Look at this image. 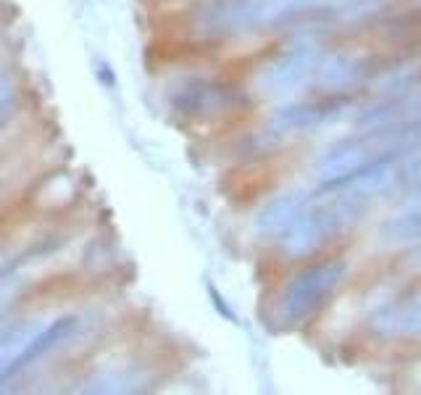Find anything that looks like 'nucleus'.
I'll return each mask as SVG.
<instances>
[{
  "mask_svg": "<svg viewBox=\"0 0 421 395\" xmlns=\"http://www.w3.org/2000/svg\"><path fill=\"white\" fill-rule=\"evenodd\" d=\"M345 277V261H327L318 267L303 272L287 284L282 295V319L290 324H298L311 314H316L327 298L335 292L340 279Z\"/></svg>",
  "mask_w": 421,
  "mask_h": 395,
  "instance_id": "obj_2",
  "label": "nucleus"
},
{
  "mask_svg": "<svg viewBox=\"0 0 421 395\" xmlns=\"http://www.w3.org/2000/svg\"><path fill=\"white\" fill-rule=\"evenodd\" d=\"M377 327L387 332H421V301L408 309H387L374 317Z\"/></svg>",
  "mask_w": 421,
  "mask_h": 395,
  "instance_id": "obj_11",
  "label": "nucleus"
},
{
  "mask_svg": "<svg viewBox=\"0 0 421 395\" xmlns=\"http://www.w3.org/2000/svg\"><path fill=\"white\" fill-rule=\"evenodd\" d=\"M14 106H16V87L6 71H0V129L14 116Z\"/></svg>",
  "mask_w": 421,
  "mask_h": 395,
  "instance_id": "obj_13",
  "label": "nucleus"
},
{
  "mask_svg": "<svg viewBox=\"0 0 421 395\" xmlns=\"http://www.w3.org/2000/svg\"><path fill=\"white\" fill-rule=\"evenodd\" d=\"M419 79H421V77H419Z\"/></svg>",
  "mask_w": 421,
  "mask_h": 395,
  "instance_id": "obj_14",
  "label": "nucleus"
},
{
  "mask_svg": "<svg viewBox=\"0 0 421 395\" xmlns=\"http://www.w3.org/2000/svg\"><path fill=\"white\" fill-rule=\"evenodd\" d=\"M313 69H316V48L311 43H301L284 53L274 66H269L266 74L261 77V85L266 93H284L301 85Z\"/></svg>",
  "mask_w": 421,
  "mask_h": 395,
  "instance_id": "obj_6",
  "label": "nucleus"
},
{
  "mask_svg": "<svg viewBox=\"0 0 421 395\" xmlns=\"http://www.w3.org/2000/svg\"><path fill=\"white\" fill-rule=\"evenodd\" d=\"M382 150L379 145L374 143L371 135H361V138H348V140H340L335 145L324 150V155L316 161V172L318 177L324 180L321 188L329 190L340 185L343 180L353 177L355 172H361L363 166H369L374 163L377 158H382Z\"/></svg>",
  "mask_w": 421,
  "mask_h": 395,
  "instance_id": "obj_4",
  "label": "nucleus"
},
{
  "mask_svg": "<svg viewBox=\"0 0 421 395\" xmlns=\"http://www.w3.org/2000/svg\"><path fill=\"white\" fill-rule=\"evenodd\" d=\"M371 61L355 58L348 53H335L318 63V77L329 87H348L369 74Z\"/></svg>",
  "mask_w": 421,
  "mask_h": 395,
  "instance_id": "obj_10",
  "label": "nucleus"
},
{
  "mask_svg": "<svg viewBox=\"0 0 421 395\" xmlns=\"http://www.w3.org/2000/svg\"><path fill=\"white\" fill-rule=\"evenodd\" d=\"M77 327H79L77 317H61V319H56V322H51L43 332H37V335L24 345V351L16 353V356L0 369V385H6L11 377H16L19 371L29 369L35 361H40L51 351H56L61 343H66V340L77 332Z\"/></svg>",
  "mask_w": 421,
  "mask_h": 395,
  "instance_id": "obj_5",
  "label": "nucleus"
},
{
  "mask_svg": "<svg viewBox=\"0 0 421 395\" xmlns=\"http://www.w3.org/2000/svg\"><path fill=\"white\" fill-rule=\"evenodd\" d=\"M382 235H385L387 242H411L421 237V208L416 211H408V214H400L395 219L382 227Z\"/></svg>",
  "mask_w": 421,
  "mask_h": 395,
  "instance_id": "obj_12",
  "label": "nucleus"
},
{
  "mask_svg": "<svg viewBox=\"0 0 421 395\" xmlns=\"http://www.w3.org/2000/svg\"><path fill=\"white\" fill-rule=\"evenodd\" d=\"M348 98H324V101H313V103H301V106H290L282 111L274 113V124L282 129H308L316 127L321 121L335 119L337 113L343 111Z\"/></svg>",
  "mask_w": 421,
  "mask_h": 395,
  "instance_id": "obj_7",
  "label": "nucleus"
},
{
  "mask_svg": "<svg viewBox=\"0 0 421 395\" xmlns=\"http://www.w3.org/2000/svg\"><path fill=\"white\" fill-rule=\"evenodd\" d=\"M172 103L182 113H208L216 111V108H224L229 103V95L224 93L222 87L208 85V82H192L174 95Z\"/></svg>",
  "mask_w": 421,
  "mask_h": 395,
  "instance_id": "obj_9",
  "label": "nucleus"
},
{
  "mask_svg": "<svg viewBox=\"0 0 421 395\" xmlns=\"http://www.w3.org/2000/svg\"><path fill=\"white\" fill-rule=\"evenodd\" d=\"M316 0H214L203 9L206 26H253L269 24Z\"/></svg>",
  "mask_w": 421,
  "mask_h": 395,
  "instance_id": "obj_3",
  "label": "nucleus"
},
{
  "mask_svg": "<svg viewBox=\"0 0 421 395\" xmlns=\"http://www.w3.org/2000/svg\"><path fill=\"white\" fill-rule=\"evenodd\" d=\"M311 200L308 193L303 190H295V193H287V195H279L274 200H269L266 206L258 211L256 216V230L264 235H276L287 230L290 224L303 214L306 203Z\"/></svg>",
  "mask_w": 421,
  "mask_h": 395,
  "instance_id": "obj_8",
  "label": "nucleus"
},
{
  "mask_svg": "<svg viewBox=\"0 0 421 395\" xmlns=\"http://www.w3.org/2000/svg\"><path fill=\"white\" fill-rule=\"evenodd\" d=\"M361 211H366V208H361L355 200H350L343 193H337L335 200H329V203L318 208H311V211H303L287 227V235L282 237V248L290 256H306L311 250H316L327 237L340 232L345 224L358 219Z\"/></svg>",
  "mask_w": 421,
  "mask_h": 395,
  "instance_id": "obj_1",
  "label": "nucleus"
}]
</instances>
